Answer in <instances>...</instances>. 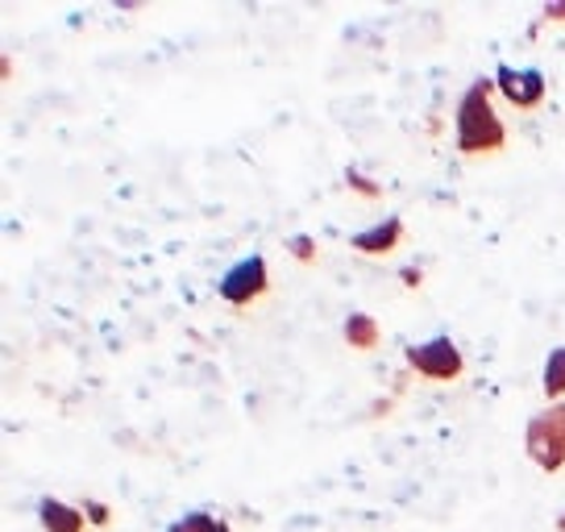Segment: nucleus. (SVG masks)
<instances>
[{"label":"nucleus","instance_id":"f257e3e1","mask_svg":"<svg viewBox=\"0 0 565 532\" xmlns=\"http://www.w3.org/2000/svg\"><path fill=\"white\" fill-rule=\"evenodd\" d=\"M494 79H475L458 105V150L461 155H499L503 150V121L491 108Z\"/></svg>","mask_w":565,"mask_h":532},{"label":"nucleus","instance_id":"f03ea898","mask_svg":"<svg viewBox=\"0 0 565 532\" xmlns=\"http://www.w3.org/2000/svg\"><path fill=\"white\" fill-rule=\"evenodd\" d=\"M407 366L424 374V379L449 383V379H458L466 362H461V350L449 338H433L424 341V345H407Z\"/></svg>","mask_w":565,"mask_h":532},{"label":"nucleus","instance_id":"7ed1b4c3","mask_svg":"<svg viewBox=\"0 0 565 532\" xmlns=\"http://www.w3.org/2000/svg\"><path fill=\"white\" fill-rule=\"evenodd\" d=\"M266 287H270V279H266L263 254H249V258H242V263H233L230 275L221 279V300L233 304V308H246L249 300L263 296Z\"/></svg>","mask_w":565,"mask_h":532},{"label":"nucleus","instance_id":"20e7f679","mask_svg":"<svg viewBox=\"0 0 565 532\" xmlns=\"http://www.w3.org/2000/svg\"><path fill=\"white\" fill-rule=\"evenodd\" d=\"M529 458L541 470H562L565 466V428L553 421V412L532 416L529 425Z\"/></svg>","mask_w":565,"mask_h":532},{"label":"nucleus","instance_id":"39448f33","mask_svg":"<svg viewBox=\"0 0 565 532\" xmlns=\"http://www.w3.org/2000/svg\"><path fill=\"white\" fill-rule=\"evenodd\" d=\"M494 88L503 92L515 108H536L545 100V75L536 67H499Z\"/></svg>","mask_w":565,"mask_h":532},{"label":"nucleus","instance_id":"423d86ee","mask_svg":"<svg viewBox=\"0 0 565 532\" xmlns=\"http://www.w3.org/2000/svg\"><path fill=\"white\" fill-rule=\"evenodd\" d=\"M38 520H42V529L46 532H88L84 512H79V508H71V503H63V499H42Z\"/></svg>","mask_w":565,"mask_h":532},{"label":"nucleus","instance_id":"0eeeda50","mask_svg":"<svg viewBox=\"0 0 565 532\" xmlns=\"http://www.w3.org/2000/svg\"><path fill=\"white\" fill-rule=\"evenodd\" d=\"M399 237H404V221H399V216H387V221L374 225V230L353 233V249H362V254H391V249L399 246Z\"/></svg>","mask_w":565,"mask_h":532},{"label":"nucleus","instance_id":"6e6552de","mask_svg":"<svg viewBox=\"0 0 565 532\" xmlns=\"http://www.w3.org/2000/svg\"><path fill=\"white\" fill-rule=\"evenodd\" d=\"M345 341H350L353 350H374V345H379V324H374V317L350 312V317H345Z\"/></svg>","mask_w":565,"mask_h":532},{"label":"nucleus","instance_id":"1a4fd4ad","mask_svg":"<svg viewBox=\"0 0 565 532\" xmlns=\"http://www.w3.org/2000/svg\"><path fill=\"white\" fill-rule=\"evenodd\" d=\"M167 532H233L225 520H216V515L209 512H192V515H183V520H175Z\"/></svg>","mask_w":565,"mask_h":532},{"label":"nucleus","instance_id":"9d476101","mask_svg":"<svg viewBox=\"0 0 565 532\" xmlns=\"http://www.w3.org/2000/svg\"><path fill=\"white\" fill-rule=\"evenodd\" d=\"M545 395L548 400H557L565 395V350H553L545 362Z\"/></svg>","mask_w":565,"mask_h":532},{"label":"nucleus","instance_id":"9b49d317","mask_svg":"<svg viewBox=\"0 0 565 532\" xmlns=\"http://www.w3.org/2000/svg\"><path fill=\"white\" fill-rule=\"evenodd\" d=\"M287 249H291L300 263H317V246H312L308 237H291V242H287Z\"/></svg>","mask_w":565,"mask_h":532},{"label":"nucleus","instance_id":"f8f14e48","mask_svg":"<svg viewBox=\"0 0 565 532\" xmlns=\"http://www.w3.org/2000/svg\"><path fill=\"white\" fill-rule=\"evenodd\" d=\"M84 515H88L92 524H108V508H100V503H92V499H84Z\"/></svg>","mask_w":565,"mask_h":532},{"label":"nucleus","instance_id":"ddd939ff","mask_svg":"<svg viewBox=\"0 0 565 532\" xmlns=\"http://www.w3.org/2000/svg\"><path fill=\"white\" fill-rule=\"evenodd\" d=\"M345 179H350V188H358L362 195H379V188H374V183H371L366 175H358V171H350Z\"/></svg>","mask_w":565,"mask_h":532},{"label":"nucleus","instance_id":"4468645a","mask_svg":"<svg viewBox=\"0 0 565 532\" xmlns=\"http://www.w3.org/2000/svg\"><path fill=\"white\" fill-rule=\"evenodd\" d=\"M548 21H565V4H553V9H545Z\"/></svg>","mask_w":565,"mask_h":532},{"label":"nucleus","instance_id":"2eb2a0df","mask_svg":"<svg viewBox=\"0 0 565 532\" xmlns=\"http://www.w3.org/2000/svg\"><path fill=\"white\" fill-rule=\"evenodd\" d=\"M548 412H553V421L565 428V404H557V408H548Z\"/></svg>","mask_w":565,"mask_h":532},{"label":"nucleus","instance_id":"dca6fc26","mask_svg":"<svg viewBox=\"0 0 565 532\" xmlns=\"http://www.w3.org/2000/svg\"><path fill=\"white\" fill-rule=\"evenodd\" d=\"M557 529H562V532H565V515H562V520H557Z\"/></svg>","mask_w":565,"mask_h":532}]
</instances>
